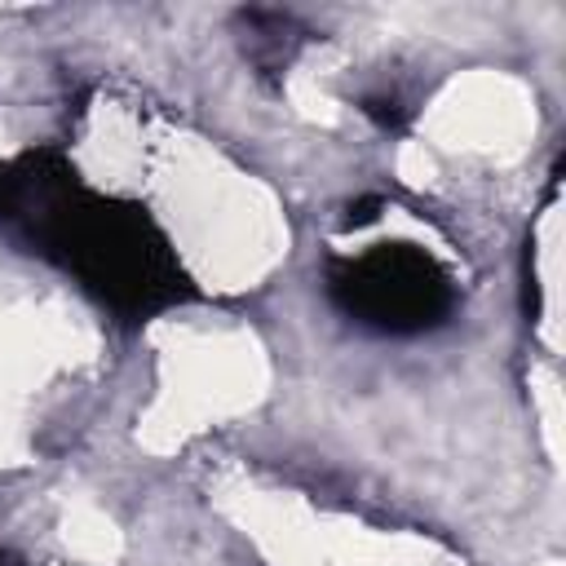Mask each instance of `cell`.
I'll use <instances>...</instances> for the list:
<instances>
[{"instance_id":"277c9868","label":"cell","mask_w":566,"mask_h":566,"mask_svg":"<svg viewBox=\"0 0 566 566\" xmlns=\"http://www.w3.org/2000/svg\"><path fill=\"white\" fill-rule=\"evenodd\" d=\"M270 358L252 327L217 310L168 314L150 345V398L137 433L150 451H172L265 398Z\"/></svg>"},{"instance_id":"7a4b0ae2","label":"cell","mask_w":566,"mask_h":566,"mask_svg":"<svg viewBox=\"0 0 566 566\" xmlns=\"http://www.w3.org/2000/svg\"><path fill=\"white\" fill-rule=\"evenodd\" d=\"M106 340L62 287L0 274V473L40 464L80 420Z\"/></svg>"},{"instance_id":"8992f818","label":"cell","mask_w":566,"mask_h":566,"mask_svg":"<svg viewBox=\"0 0 566 566\" xmlns=\"http://www.w3.org/2000/svg\"><path fill=\"white\" fill-rule=\"evenodd\" d=\"M535 150V106L522 80L500 71L455 75L429 97L411 133V155L429 168V186L513 181Z\"/></svg>"},{"instance_id":"3957f363","label":"cell","mask_w":566,"mask_h":566,"mask_svg":"<svg viewBox=\"0 0 566 566\" xmlns=\"http://www.w3.org/2000/svg\"><path fill=\"white\" fill-rule=\"evenodd\" d=\"M208 500L261 566H464L429 531L385 522L265 464H226Z\"/></svg>"},{"instance_id":"6da1fadb","label":"cell","mask_w":566,"mask_h":566,"mask_svg":"<svg viewBox=\"0 0 566 566\" xmlns=\"http://www.w3.org/2000/svg\"><path fill=\"white\" fill-rule=\"evenodd\" d=\"M66 159L102 203V230L203 301L261 292L292 252L270 181L155 102L97 88L66 128Z\"/></svg>"},{"instance_id":"5b68a950","label":"cell","mask_w":566,"mask_h":566,"mask_svg":"<svg viewBox=\"0 0 566 566\" xmlns=\"http://www.w3.org/2000/svg\"><path fill=\"white\" fill-rule=\"evenodd\" d=\"M340 287L376 327H429L460 296V248L416 208L380 203L336 243Z\"/></svg>"}]
</instances>
